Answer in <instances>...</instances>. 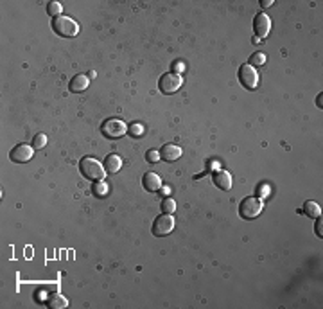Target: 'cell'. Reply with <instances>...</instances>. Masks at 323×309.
Returning a JSON list of instances; mask_svg holds the SVG:
<instances>
[{"mask_svg": "<svg viewBox=\"0 0 323 309\" xmlns=\"http://www.w3.org/2000/svg\"><path fill=\"white\" fill-rule=\"evenodd\" d=\"M160 157L165 162H176L181 158V148L176 144H165L160 149Z\"/></svg>", "mask_w": 323, "mask_h": 309, "instance_id": "7c38bea8", "label": "cell"}, {"mask_svg": "<svg viewBox=\"0 0 323 309\" xmlns=\"http://www.w3.org/2000/svg\"><path fill=\"white\" fill-rule=\"evenodd\" d=\"M92 193H94V196H97V198H104L108 194V183L99 180L97 183H94V187H92Z\"/></svg>", "mask_w": 323, "mask_h": 309, "instance_id": "e0dca14e", "label": "cell"}, {"mask_svg": "<svg viewBox=\"0 0 323 309\" xmlns=\"http://www.w3.org/2000/svg\"><path fill=\"white\" fill-rule=\"evenodd\" d=\"M127 133L131 137H140L144 133V126L142 124H131V126H127Z\"/></svg>", "mask_w": 323, "mask_h": 309, "instance_id": "7402d4cb", "label": "cell"}, {"mask_svg": "<svg viewBox=\"0 0 323 309\" xmlns=\"http://www.w3.org/2000/svg\"><path fill=\"white\" fill-rule=\"evenodd\" d=\"M176 210V202L172 198H165L164 202H162V212L164 214H172Z\"/></svg>", "mask_w": 323, "mask_h": 309, "instance_id": "ffe728a7", "label": "cell"}, {"mask_svg": "<svg viewBox=\"0 0 323 309\" xmlns=\"http://www.w3.org/2000/svg\"><path fill=\"white\" fill-rule=\"evenodd\" d=\"M122 167V158L119 155H115V153H110L106 158H104V171L106 173H117V171Z\"/></svg>", "mask_w": 323, "mask_h": 309, "instance_id": "5bb4252c", "label": "cell"}, {"mask_svg": "<svg viewBox=\"0 0 323 309\" xmlns=\"http://www.w3.org/2000/svg\"><path fill=\"white\" fill-rule=\"evenodd\" d=\"M270 6H273V0H264V2L261 0V8H262V9L270 8Z\"/></svg>", "mask_w": 323, "mask_h": 309, "instance_id": "d4e9b609", "label": "cell"}, {"mask_svg": "<svg viewBox=\"0 0 323 309\" xmlns=\"http://www.w3.org/2000/svg\"><path fill=\"white\" fill-rule=\"evenodd\" d=\"M47 305H49L50 309H65L67 305H69V300L65 298V295L54 291L47 297Z\"/></svg>", "mask_w": 323, "mask_h": 309, "instance_id": "9a60e30c", "label": "cell"}, {"mask_svg": "<svg viewBox=\"0 0 323 309\" xmlns=\"http://www.w3.org/2000/svg\"><path fill=\"white\" fill-rule=\"evenodd\" d=\"M88 87H90V79L86 78L85 74H76L69 83L70 92H74V94H81V92H85Z\"/></svg>", "mask_w": 323, "mask_h": 309, "instance_id": "4fadbf2b", "label": "cell"}, {"mask_svg": "<svg viewBox=\"0 0 323 309\" xmlns=\"http://www.w3.org/2000/svg\"><path fill=\"white\" fill-rule=\"evenodd\" d=\"M52 31L61 38H74L79 33V25L67 15H59L52 18Z\"/></svg>", "mask_w": 323, "mask_h": 309, "instance_id": "6da1fadb", "label": "cell"}, {"mask_svg": "<svg viewBox=\"0 0 323 309\" xmlns=\"http://www.w3.org/2000/svg\"><path fill=\"white\" fill-rule=\"evenodd\" d=\"M316 219H318V223H316V234L321 235V216H319V218H316Z\"/></svg>", "mask_w": 323, "mask_h": 309, "instance_id": "cb8c5ba5", "label": "cell"}, {"mask_svg": "<svg viewBox=\"0 0 323 309\" xmlns=\"http://www.w3.org/2000/svg\"><path fill=\"white\" fill-rule=\"evenodd\" d=\"M212 180H214V186H216L217 189H221V191L232 189V174H230L228 171H225V169L214 171Z\"/></svg>", "mask_w": 323, "mask_h": 309, "instance_id": "30bf717a", "label": "cell"}, {"mask_svg": "<svg viewBox=\"0 0 323 309\" xmlns=\"http://www.w3.org/2000/svg\"><path fill=\"white\" fill-rule=\"evenodd\" d=\"M146 160H148L149 164H156L158 160H162V157H160V151H156V149L148 151V155H146Z\"/></svg>", "mask_w": 323, "mask_h": 309, "instance_id": "603a6c76", "label": "cell"}, {"mask_svg": "<svg viewBox=\"0 0 323 309\" xmlns=\"http://www.w3.org/2000/svg\"><path fill=\"white\" fill-rule=\"evenodd\" d=\"M79 171H81V174L86 178V180H102L104 174H106L104 165H102L99 160L90 158V157L81 158V162H79Z\"/></svg>", "mask_w": 323, "mask_h": 309, "instance_id": "7a4b0ae2", "label": "cell"}, {"mask_svg": "<svg viewBox=\"0 0 323 309\" xmlns=\"http://www.w3.org/2000/svg\"><path fill=\"white\" fill-rule=\"evenodd\" d=\"M237 78H239V83H241V87L246 88V90H255V88H257L259 74H257V70H255L251 65H248V63L239 67Z\"/></svg>", "mask_w": 323, "mask_h": 309, "instance_id": "5b68a950", "label": "cell"}, {"mask_svg": "<svg viewBox=\"0 0 323 309\" xmlns=\"http://www.w3.org/2000/svg\"><path fill=\"white\" fill-rule=\"evenodd\" d=\"M101 133L106 139H120L127 133V124L122 122L120 119H108L101 126Z\"/></svg>", "mask_w": 323, "mask_h": 309, "instance_id": "52a82bcc", "label": "cell"}, {"mask_svg": "<svg viewBox=\"0 0 323 309\" xmlns=\"http://www.w3.org/2000/svg\"><path fill=\"white\" fill-rule=\"evenodd\" d=\"M264 63H266V54H264V52H255V54H251V58H249L248 65L262 67Z\"/></svg>", "mask_w": 323, "mask_h": 309, "instance_id": "ac0fdd59", "label": "cell"}, {"mask_svg": "<svg viewBox=\"0 0 323 309\" xmlns=\"http://www.w3.org/2000/svg\"><path fill=\"white\" fill-rule=\"evenodd\" d=\"M174 218H172V214H160L158 218L153 221V235H156V237H165V235H169L172 230H174Z\"/></svg>", "mask_w": 323, "mask_h": 309, "instance_id": "8992f818", "label": "cell"}, {"mask_svg": "<svg viewBox=\"0 0 323 309\" xmlns=\"http://www.w3.org/2000/svg\"><path fill=\"white\" fill-rule=\"evenodd\" d=\"M270 29H271L270 17H268L264 11L257 13V15H255V18H253V31H255V36H257V40H264V38L270 34Z\"/></svg>", "mask_w": 323, "mask_h": 309, "instance_id": "ba28073f", "label": "cell"}, {"mask_svg": "<svg viewBox=\"0 0 323 309\" xmlns=\"http://www.w3.org/2000/svg\"><path fill=\"white\" fill-rule=\"evenodd\" d=\"M45 144H47V135H43V133H38V135L33 139V148L34 149L45 148Z\"/></svg>", "mask_w": 323, "mask_h": 309, "instance_id": "44dd1931", "label": "cell"}, {"mask_svg": "<svg viewBox=\"0 0 323 309\" xmlns=\"http://www.w3.org/2000/svg\"><path fill=\"white\" fill-rule=\"evenodd\" d=\"M262 209H264V203H262L261 198L246 196L241 202V205H239V214L244 219H255L262 214Z\"/></svg>", "mask_w": 323, "mask_h": 309, "instance_id": "3957f363", "label": "cell"}, {"mask_svg": "<svg viewBox=\"0 0 323 309\" xmlns=\"http://www.w3.org/2000/svg\"><path fill=\"white\" fill-rule=\"evenodd\" d=\"M181 85H183V79H181L180 74H176V72H165V74L158 79L160 92L165 95L176 94V92L181 88Z\"/></svg>", "mask_w": 323, "mask_h": 309, "instance_id": "277c9868", "label": "cell"}, {"mask_svg": "<svg viewBox=\"0 0 323 309\" xmlns=\"http://www.w3.org/2000/svg\"><path fill=\"white\" fill-rule=\"evenodd\" d=\"M142 187L148 193H158L162 189V178L156 173H153V171H149V173H146L142 176Z\"/></svg>", "mask_w": 323, "mask_h": 309, "instance_id": "8fae6325", "label": "cell"}, {"mask_svg": "<svg viewBox=\"0 0 323 309\" xmlns=\"http://www.w3.org/2000/svg\"><path fill=\"white\" fill-rule=\"evenodd\" d=\"M34 155V148L29 144H18L15 146V148L11 149V153H9V158H11L13 162H17V164H25V162H29L31 158H33Z\"/></svg>", "mask_w": 323, "mask_h": 309, "instance_id": "9c48e42d", "label": "cell"}, {"mask_svg": "<svg viewBox=\"0 0 323 309\" xmlns=\"http://www.w3.org/2000/svg\"><path fill=\"white\" fill-rule=\"evenodd\" d=\"M61 11H63V6L59 4V2H49L47 4V13H49L50 17H59L61 15Z\"/></svg>", "mask_w": 323, "mask_h": 309, "instance_id": "d6986e66", "label": "cell"}, {"mask_svg": "<svg viewBox=\"0 0 323 309\" xmlns=\"http://www.w3.org/2000/svg\"><path fill=\"white\" fill-rule=\"evenodd\" d=\"M303 212H305V216H309V218H319L321 216V207L318 205L316 202H305V205H303Z\"/></svg>", "mask_w": 323, "mask_h": 309, "instance_id": "2e32d148", "label": "cell"}]
</instances>
